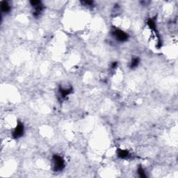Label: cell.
I'll return each instance as SVG.
<instances>
[{"label":"cell","mask_w":178,"mask_h":178,"mask_svg":"<svg viewBox=\"0 0 178 178\" xmlns=\"http://www.w3.org/2000/svg\"><path fill=\"white\" fill-rule=\"evenodd\" d=\"M118 157L121 159H127L130 157V154L125 150H118Z\"/></svg>","instance_id":"8992f818"},{"label":"cell","mask_w":178,"mask_h":178,"mask_svg":"<svg viewBox=\"0 0 178 178\" xmlns=\"http://www.w3.org/2000/svg\"><path fill=\"white\" fill-rule=\"evenodd\" d=\"M138 175H139L141 176V177H146V172H145L144 170H143V168H141V167L138 168Z\"/></svg>","instance_id":"9c48e42d"},{"label":"cell","mask_w":178,"mask_h":178,"mask_svg":"<svg viewBox=\"0 0 178 178\" xmlns=\"http://www.w3.org/2000/svg\"><path fill=\"white\" fill-rule=\"evenodd\" d=\"M30 4L34 9V15L35 17H38L40 15L41 12L43 10V6H42L40 1H31Z\"/></svg>","instance_id":"3957f363"},{"label":"cell","mask_w":178,"mask_h":178,"mask_svg":"<svg viewBox=\"0 0 178 178\" xmlns=\"http://www.w3.org/2000/svg\"><path fill=\"white\" fill-rule=\"evenodd\" d=\"M24 125H23V124L21 123V122H19L18 125H17L16 127L15 128V130L13 132V137L15 139H18V138L22 136V135L24 134Z\"/></svg>","instance_id":"277c9868"},{"label":"cell","mask_w":178,"mask_h":178,"mask_svg":"<svg viewBox=\"0 0 178 178\" xmlns=\"http://www.w3.org/2000/svg\"><path fill=\"white\" fill-rule=\"evenodd\" d=\"M72 92V88H67V89H59V93L60 95L62 98H66L67 95H69L70 94H71Z\"/></svg>","instance_id":"5b68a950"},{"label":"cell","mask_w":178,"mask_h":178,"mask_svg":"<svg viewBox=\"0 0 178 178\" xmlns=\"http://www.w3.org/2000/svg\"><path fill=\"white\" fill-rule=\"evenodd\" d=\"M112 34L115 37V38L119 42H125L128 40V34L120 29H115L113 31Z\"/></svg>","instance_id":"7a4b0ae2"},{"label":"cell","mask_w":178,"mask_h":178,"mask_svg":"<svg viewBox=\"0 0 178 178\" xmlns=\"http://www.w3.org/2000/svg\"><path fill=\"white\" fill-rule=\"evenodd\" d=\"M53 163H54V171L59 172V171H61L65 167V161H64V159L61 157V156L55 154L53 156Z\"/></svg>","instance_id":"6da1fadb"},{"label":"cell","mask_w":178,"mask_h":178,"mask_svg":"<svg viewBox=\"0 0 178 178\" xmlns=\"http://www.w3.org/2000/svg\"><path fill=\"white\" fill-rule=\"evenodd\" d=\"M140 63V59H138V57H135L134 58V59H132V61H131L130 63V68L132 69H134L135 68V67H136L137 66H138V64H139Z\"/></svg>","instance_id":"ba28073f"},{"label":"cell","mask_w":178,"mask_h":178,"mask_svg":"<svg viewBox=\"0 0 178 178\" xmlns=\"http://www.w3.org/2000/svg\"><path fill=\"white\" fill-rule=\"evenodd\" d=\"M1 11H2V12L5 13H9L11 10V6L9 4V3H8V1H1Z\"/></svg>","instance_id":"52a82bcc"}]
</instances>
